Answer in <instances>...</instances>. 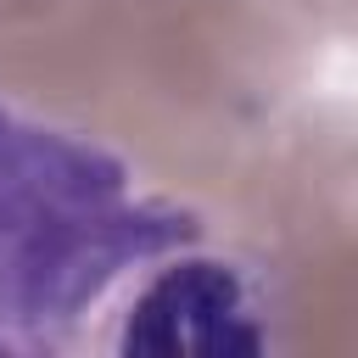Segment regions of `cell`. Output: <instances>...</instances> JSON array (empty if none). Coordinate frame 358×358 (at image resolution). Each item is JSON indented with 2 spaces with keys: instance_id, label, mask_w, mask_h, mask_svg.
<instances>
[{
  "instance_id": "1",
  "label": "cell",
  "mask_w": 358,
  "mask_h": 358,
  "mask_svg": "<svg viewBox=\"0 0 358 358\" xmlns=\"http://www.w3.org/2000/svg\"><path fill=\"white\" fill-rule=\"evenodd\" d=\"M257 336L241 324L235 313V280L218 268H185L173 280H162L129 319L123 347H145V352H218V347H252Z\"/></svg>"
}]
</instances>
